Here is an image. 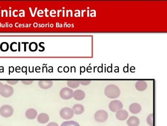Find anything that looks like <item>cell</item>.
<instances>
[{"mask_svg":"<svg viewBox=\"0 0 167 126\" xmlns=\"http://www.w3.org/2000/svg\"><path fill=\"white\" fill-rule=\"evenodd\" d=\"M104 94L107 97L110 99H115L120 96V90L116 85L111 84L105 87Z\"/></svg>","mask_w":167,"mask_h":126,"instance_id":"cell-1","label":"cell"},{"mask_svg":"<svg viewBox=\"0 0 167 126\" xmlns=\"http://www.w3.org/2000/svg\"><path fill=\"white\" fill-rule=\"evenodd\" d=\"M74 115L72 109L69 107H64L61 109L60 112V117L64 120H69L71 119Z\"/></svg>","mask_w":167,"mask_h":126,"instance_id":"cell-2","label":"cell"},{"mask_svg":"<svg viewBox=\"0 0 167 126\" xmlns=\"http://www.w3.org/2000/svg\"><path fill=\"white\" fill-rule=\"evenodd\" d=\"M109 117L108 113L103 110H100L97 111L94 115L95 120L97 122L103 123L105 122Z\"/></svg>","mask_w":167,"mask_h":126,"instance_id":"cell-3","label":"cell"},{"mask_svg":"<svg viewBox=\"0 0 167 126\" xmlns=\"http://www.w3.org/2000/svg\"><path fill=\"white\" fill-rule=\"evenodd\" d=\"M14 112L13 108L9 105H4L0 108V115L5 118L11 117Z\"/></svg>","mask_w":167,"mask_h":126,"instance_id":"cell-4","label":"cell"},{"mask_svg":"<svg viewBox=\"0 0 167 126\" xmlns=\"http://www.w3.org/2000/svg\"><path fill=\"white\" fill-rule=\"evenodd\" d=\"M73 91L72 89L68 87H64L61 89L60 91L59 95L60 97L64 100L70 99L73 97Z\"/></svg>","mask_w":167,"mask_h":126,"instance_id":"cell-5","label":"cell"},{"mask_svg":"<svg viewBox=\"0 0 167 126\" xmlns=\"http://www.w3.org/2000/svg\"><path fill=\"white\" fill-rule=\"evenodd\" d=\"M109 109L113 113H116L117 111L122 109L123 105L122 103L118 100H115L111 101L109 105Z\"/></svg>","mask_w":167,"mask_h":126,"instance_id":"cell-6","label":"cell"},{"mask_svg":"<svg viewBox=\"0 0 167 126\" xmlns=\"http://www.w3.org/2000/svg\"><path fill=\"white\" fill-rule=\"evenodd\" d=\"M13 87L7 85H3L0 91V94L4 97H9L13 95Z\"/></svg>","mask_w":167,"mask_h":126,"instance_id":"cell-7","label":"cell"},{"mask_svg":"<svg viewBox=\"0 0 167 126\" xmlns=\"http://www.w3.org/2000/svg\"><path fill=\"white\" fill-rule=\"evenodd\" d=\"M116 117L119 120H125L128 117V113L125 110H119L116 112Z\"/></svg>","mask_w":167,"mask_h":126,"instance_id":"cell-8","label":"cell"},{"mask_svg":"<svg viewBox=\"0 0 167 126\" xmlns=\"http://www.w3.org/2000/svg\"><path fill=\"white\" fill-rule=\"evenodd\" d=\"M53 85V81L49 80H40L38 82L39 86L43 89H47L52 87Z\"/></svg>","mask_w":167,"mask_h":126,"instance_id":"cell-9","label":"cell"},{"mask_svg":"<svg viewBox=\"0 0 167 126\" xmlns=\"http://www.w3.org/2000/svg\"><path fill=\"white\" fill-rule=\"evenodd\" d=\"M141 110V107L138 103L131 104L129 107V112L133 114H137L140 112Z\"/></svg>","mask_w":167,"mask_h":126,"instance_id":"cell-10","label":"cell"},{"mask_svg":"<svg viewBox=\"0 0 167 126\" xmlns=\"http://www.w3.org/2000/svg\"><path fill=\"white\" fill-rule=\"evenodd\" d=\"M85 97V93L82 90H76L73 91V97L74 99L77 100H83Z\"/></svg>","mask_w":167,"mask_h":126,"instance_id":"cell-11","label":"cell"},{"mask_svg":"<svg viewBox=\"0 0 167 126\" xmlns=\"http://www.w3.org/2000/svg\"><path fill=\"white\" fill-rule=\"evenodd\" d=\"M135 87L138 91H144L147 88V84L144 80H138L136 83Z\"/></svg>","mask_w":167,"mask_h":126,"instance_id":"cell-12","label":"cell"},{"mask_svg":"<svg viewBox=\"0 0 167 126\" xmlns=\"http://www.w3.org/2000/svg\"><path fill=\"white\" fill-rule=\"evenodd\" d=\"M72 110L74 114L77 115H81L84 111V108L83 105L81 104H75L72 107Z\"/></svg>","mask_w":167,"mask_h":126,"instance_id":"cell-13","label":"cell"},{"mask_svg":"<svg viewBox=\"0 0 167 126\" xmlns=\"http://www.w3.org/2000/svg\"><path fill=\"white\" fill-rule=\"evenodd\" d=\"M25 116L26 118L29 119H34L37 116V112L35 109L31 108L25 112Z\"/></svg>","mask_w":167,"mask_h":126,"instance_id":"cell-14","label":"cell"},{"mask_svg":"<svg viewBox=\"0 0 167 126\" xmlns=\"http://www.w3.org/2000/svg\"><path fill=\"white\" fill-rule=\"evenodd\" d=\"M140 124V120L136 116H131L127 121V124L128 126H138Z\"/></svg>","mask_w":167,"mask_h":126,"instance_id":"cell-15","label":"cell"},{"mask_svg":"<svg viewBox=\"0 0 167 126\" xmlns=\"http://www.w3.org/2000/svg\"><path fill=\"white\" fill-rule=\"evenodd\" d=\"M49 116L45 113H41L37 116V121L40 124H46L49 121Z\"/></svg>","mask_w":167,"mask_h":126,"instance_id":"cell-16","label":"cell"},{"mask_svg":"<svg viewBox=\"0 0 167 126\" xmlns=\"http://www.w3.org/2000/svg\"><path fill=\"white\" fill-rule=\"evenodd\" d=\"M67 85L71 88H76L80 85V82L79 80H68L67 82Z\"/></svg>","mask_w":167,"mask_h":126,"instance_id":"cell-17","label":"cell"},{"mask_svg":"<svg viewBox=\"0 0 167 126\" xmlns=\"http://www.w3.org/2000/svg\"><path fill=\"white\" fill-rule=\"evenodd\" d=\"M60 126H80V125L74 121H67L63 122Z\"/></svg>","mask_w":167,"mask_h":126,"instance_id":"cell-18","label":"cell"},{"mask_svg":"<svg viewBox=\"0 0 167 126\" xmlns=\"http://www.w3.org/2000/svg\"><path fill=\"white\" fill-rule=\"evenodd\" d=\"M147 123L150 126H154V114H150L147 118Z\"/></svg>","mask_w":167,"mask_h":126,"instance_id":"cell-19","label":"cell"},{"mask_svg":"<svg viewBox=\"0 0 167 126\" xmlns=\"http://www.w3.org/2000/svg\"><path fill=\"white\" fill-rule=\"evenodd\" d=\"M80 84L83 86H87L89 85L91 83V80H80L79 81Z\"/></svg>","mask_w":167,"mask_h":126,"instance_id":"cell-20","label":"cell"},{"mask_svg":"<svg viewBox=\"0 0 167 126\" xmlns=\"http://www.w3.org/2000/svg\"><path fill=\"white\" fill-rule=\"evenodd\" d=\"M22 83H23L24 85H29L32 84L33 83V80H25L22 81Z\"/></svg>","mask_w":167,"mask_h":126,"instance_id":"cell-21","label":"cell"},{"mask_svg":"<svg viewBox=\"0 0 167 126\" xmlns=\"http://www.w3.org/2000/svg\"><path fill=\"white\" fill-rule=\"evenodd\" d=\"M7 82L8 84H12V85H15L16 84H17L18 83L17 80H8L7 81Z\"/></svg>","mask_w":167,"mask_h":126,"instance_id":"cell-22","label":"cell"},{"mask_svg":"<svg viewBox=\"0 0 167 126\" xmlns=\"http://www.w3.org/2000/svg\"><path fill=\"white\" fill-rule=\"evenodd\" d=\"M47 126H59L58 124L55 122H52L48 124Z\"/></svg>","mask_w":167,"mask_h":126,"instance_id":"cell-23","label":"cell"},{"mask_svg":"<svg viewBox=\"0 0 167 126\" xmlns=\"http://www.w3.org/2000/svg\"><path fill=\"white\" fill-rule=\"evenodd\" d=\"M2 86H3V84L1 83H0V91H1V88H2Z\"/></svg>","mask_w":167,"mask_h":126,"instance_id":"cell-24","label":"cell"}]
</instances>
